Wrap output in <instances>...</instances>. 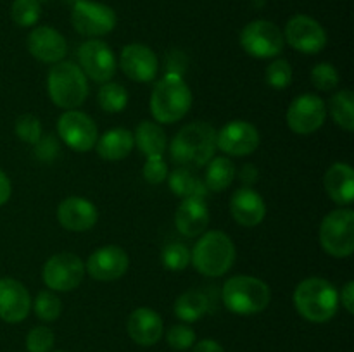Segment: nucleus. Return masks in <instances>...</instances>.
Segmentation results:
<instances>
[{"label":"nucleus","mask_w":354,"mask_h":352,"mask_svg":"<svg viewBox=\"0 0 354 352\" xmlns=\"http://www.w3.org/2000/svg\"><path fill=\"white\" fill-rule=\"evenodd\" d=\"M216 152V130L209 123L196 121L176 133L169 145L173 162L182 168H203Z\"/></svg>","instance_id":"1"},{"label":"nucleus","mask_w":354,"mask_h":352,"mask_svg":"<svg viewBox=\"0 0 354 352\" xmlns=\"http://www.w3.org/2000/svg\"><path fill=\"white\" fill-rule=\"evenodd\" d=\"M294 307L304 320L325 323L332 320L339 307V292L325 278H306L294 290Z\"/></svg>","instance_id":"2"},{"label":"nucleus","mask_w":354,"mask_h":352,"mask_svg":"<svg viewBox=\"0 0 354 352\" xmlns=\"http://www.w3.org/2000/svg\"><path fill=\"white\" fill-rule=\"evenodd\" d=\"M235 245L227 233L220 230L204 231L190 252V262L204 276H223L235 262Z\"/></svg>","instance_id":"3"},{"label":"nucleus","mask_w":354,"mask_h":352,"mask_svg":"<svg viewBox=\"0 0 354 352\" xmlns=\"http://www.w3.org/2000/svg\"><path fill=\"white\" fill-rule=\"evenodd\" d=\"M192 107V92L182 76L171 72L156 83L151 95V113L159 124L183 119Z\"/></svg>","instance_id":"4"},{"label":"nucleus","mask_w":354,"mask_h":352,"mask_svg":"<svg viewBox=\"0 0 354 352\" xmlns=\"http://www.w3.org/2000/svg\"><path fill=\"white\" fill-rule=\"evenodd\" d=\"M47 92L52 102L61 109H76L88 97V79L75 62H55L47 76Z\"/></svg>","instance_id":"5"},{"label":"nucleus","mask_w":354,"mask_h":352,"mask_svg":"<svg viewBox=\"0 0 354 352\" xmlns=\"http://www.w3.org/2000/svg\"><path fill=\"white\" fill-rule=\"evenodd\" d=\"M221 300L230 313L239 316H251L268 307L272 292L263 280L239 275L225 282L221 289Z\"/></svg>","instance_id":"6"},{"label":"nucleus","mask_w":354,"mask_h":352,"mask_svg":"<svg viewBox=\"0 0 354 352\" xmlns=\"http://www.w3.org/2000/svg\"><path fill=\"white\" fill-rule=\"evenodd\" d=\"M320 245L332 257H349L354 251V211L339 207L320 224Z\"/></svg>","instance_id":"7"},{"label":"nucleus","mask_w":354,"mask_h":352,"mask_svg":"<svg viewBox=\"0 0 354 352\" xmlns=\"http://www.w3.org/2000/svg\"><path fill=\"white\" fill-rule=\"evenodd\" d=\"M283 33L275 23L266 19H256L245 24L241 31V47L251 57L272 59L282 54Z\"/></svg>","instance_id":"8"},{"label":"nucleus","mask_w":354,"mask_h":352,"mask_svg":"<svg viewBox=\"0 0 354 352\" xmlns=\"http://www.w3.org/2000/svg\"><path fill=\"white\" fill-rule=\"evenodd\" d=\"M73 28L83 37H104L116 28V12L109 6L90 0H78L71 10Z\"/></svg>","instance_id":"9"},{"label":"nucleus","mask_w":354,"mask_h":352,"mask_svg":"<svg viewBox=\"0 0 354 352\" xmlns=\"http://www.w3.org/2000/svg\"><path fill=\"white\" fill-rule=\"evenodd\" d=\"M44 283L52 292H71L78 289L85 276V264L82 259L71 252L55 254L45 262Z\"/></svg>","instance_id":"10"},{"label":"nucleus","mask_w":354,"mask_h":352,"mask_svg":"<svg viewBox=\"0 0 354 352\" xmlns=\"http://www.w3.org/2000/svg\"><path fill=\"white\" fill-rule=\"evenodd\" d=\"M57 133L61 140L75 152H88L95 147L99 131L88 114L82 110H64L57 121Z\"/></svg>","instance_id":"11"},{"label":"nucleus","mask_w":354,"mask_h":352,"mask_svg":"<svg viewBox=\"0 0 354 352\" xmlns=\"http://www.w3.org/2000/svg\"><path fill=\"white\" fill-rule=\"evenodd\" d=\"M78 61L86 78L95 83H107L116 75V55L106 41L97 38H90L80 45Z\"/></svg>","instance_id":"12"},{"label":"nucleus","mask_w":354,"mask_h":352,"mask_svg":"<svg viewBox=\"0 0 354 352\" xmlns=\"http://www.w3.org/2000/svg\"><path fill=\"white\" fill-rule=\"evenodd\" d=\"M282 33L283 40L301 54H318L327 45V33L324 26L306 14H297L290 17Z\"/></svg>","instance_id":"13"},{"label":"nucleus","mask_w":354,"mask_h":352,"mask_svg":"<svg viewBox=\"0 0 354 352\" xmlns=\"http://www.w3.org/2000/svg\"><path fill=\"white\" fill-rule=\"evenodd\" d=\"M287 124L297 135H311L320 130L327 117L324 99L315 93H303L290 102L287 109Z\"/></svg>","instance_id":"14"},{"label":"nucleus","mask_w":354,"mask_h":352,"mask_svg":"<svg viewBox=\"0 0 354 352\" xmlns=\"http://www.w3.org/2000/svg\"><path fill=\"white\" fill-rule=\"evenodd\" d=\"M216 147L234 157H244L259 147V131L249 121L235 119L216 131Z\"/></svg>","instance_id":"15"},{"label":"nucleus","mask_w":354,"mask_h":352,"mask_svg":"<svg viewBox=\"0 0 354 352\" xmlns=\"http://www.w3.org/2000/svg\"><path fill=\"white\" fill-rule=\"evenodd\" d=\"M130 268V257L118 245H104L86 259L85 273L99 282H114L124 276Z\"/></svg>","instance_id":"16"},{"label":"nucleus","mask_w":354,"mask_h":352,"mask_svg":"<svg viewBox=\"0 0 354 352\" xmlns=\"http://www.w3.org/2000/svg\"><path fill=\"white\" fill-rule=\"evenodd\" d=\"M120 68L133 81L149 83L158 76L159 61L147 45L130 43L121 50Z\"/></svg>","instance_id":"17"},{"label":"nucleus","mask_w":354,"mask_h":352,"mask_svg":"<svg viewBox=\"0 0 354 352\" xmlns=\"http://www.w3.org/2000/svg\"><path fill=\"white\" fill-rule=\"evenodd\" d=\"M28 50L38 61L55 64L66 57L68 43L55 28L37 26L28 35Z\"/></svg>","instance_id":"18"},{"label":"nucleus","mask_w":354,"mask_h":352,"mask_svg":"<svg viewBox=\"0 0 354 352\" xmlns=\"http://www.w3.org/2000/svg\"><path fill=\"white\" fill-rule=\"evenodd\" d=\"M31 297L26 286L14 278H0V320L19 323L30 314Z\"/></svg>","instance_id":"19"},{"label":"nucleus","mask_w":354,"mask_h":352,"mask_svg":"<svg viewBox=\"0 0 354 352\" xmlns=\"http://www.w3.org/2000/svg\"><path fill=\"white\" fill-rule=\"evenodd\" d=\"M230 213L241 226H258L266 216L265 200L252 186H241L232 193Z\"/></svg>","instance_id":"20"},{"label":"nucleus","mask_w":354,"mask_h":352,"mask_svg":"<svg viewBox=\"0 0 354 352\" xmlns=\"http://www.w3.org/2000/svg\"><path fill=\"white\" fill-rule=\"evenodd\" d=\"M57 219L69 231H86L95 226L99 211L83 197H68L57 207Z\"/></svg>","instance_id":"21"},{"label":"nucleus","mask_w":354,"mask_h":352,"mask_svg":"<svg viewBox=\"0 0 354 352\" xmlns=\"http://www.w3.org/2000/svg\"><path fill=\"white\" fill-rule=\"evenodd\" d=\"M128 335L131 340L144 347L158 344L162 337V320L151 307H138L128 317Z\"/></svg>","instance_id":"22"},{"label":"nucleus","mask_w":354,"mask_h":352,"mask_svg":"<svg viewBox=\"0 0 354 352\" xmlns=\"http://www.w3.org/2000/svg\"><path fill=\"white\" fill-rule=\"evenodd\" d=\"M209 224V209L203 199H183L176 207L175 226L183 237H199Z\"/></svg>","instance_id":"23"},{"label":"nucleus","mask_w":354,"mask_h":352,"mask_svg":"<svg viewBox=\"0 0 354 352\" xmlns=\"http://www.w3.org/2000/svg\"><path fill=\"white\" fill-rule=\"evenodd\" d=\"M325 192L341 207L351 206L354 199V169L346 162H335L324 176Z\"/></svg>","instance_id":"24"},{"label":"nucleus","mask_w":354,"mask_h":352,"mask_svg":"<svg viewBox=\"0 0 354 352\" xmlns=\"http://www.w3.org/2000/svg\"><path fill=\"white\" fill-rule=\"evenodd\" d=\"M97 154L104 161L116 162L121 159L128 157L130 152L133 150V133L127 128H113L106 131L100 138H97Z\"/></svg>","instance_id":"25"},{"label":"nucleus","mask_w":354,"mask_h":352,"mask_svg":"<svg viewBox=\"0 0 354 352\" xmlns=\"http://www.w3.org/2000/svg\"><path fill=\"white\" fill-rule=\"evenodd\" d=\"M169 188L175 195L182 199H206L207 188L203 179L196 175L190 168H176L175 171L168 173Z\"/></svg>","instance_id":"26"},{"label":"nucleus","mask_w":354,"mask_h":352,"mask_svg":"<svg viewBox=\"0 0 354 352\" xmlns=\"http://www.w3.org/2000/svg\"><path fill=\"white\" fill-rule=\"evenodd\" d=\"M135 145L138 150L147 157L152 155H162L166 150V133L161 128V124L154 121H142L137 126L133 135Z\"/></svg>","instance_id":"27"},{"label":"nucleus","mask_w":354,"mask_h":352,"mask_svg":"<svg viewBox=\"0 0 354 352\" xmlns=\"http://www.w3.org/2000/svg\"><path fill=\"white\" fill-rule=\"evenodd\" d=\"M173 309H175L176 317L185 323H194L209 311V299L206 297V293L199 292V290H189L175 300Z\"/></svg>","instance_id":"28"},{"label":"nucleus","mask_w":354,"mask_h":352,"mask_svg":"<svg viewBox=\"0 0 354 352\" xmlns=\"http://www.w3.org/2000/svg\"><path fill=\"white\" fill-rule=\"evenodd\" d=\"M235 179V166L228 157H213L207 162L204 185L213 192H223Z\"/></svg>","instance_id":"29"},{"label":"nucleus","mask_w":354,"mask_h":352,"mask_svg":"<svg viewBox=\"0 0 354 352\" xmlns=\"http://www.w3.org/2000/svg\"><path fill=\"white\" fill-rule=\"evenodd\" d=\"M328 107H330L332 119L337 126L346 131L354 130V97L351 90L346 88L334 93Z\"/></svg>","instance_id":"30"},{"label":"nucleus","mask_w":354,"mask_h":352,"mask_svg":"<svg viewBox=\"0 0 354 352\" xmlns=\"http://www.w3.org/2000/svg\"><path fill=\"white\" fill-rule=\"evenodd\" d=\"M97 100L99 106L102 107L106 113L116 114L127 109L128 106V92L123 85L114 81L102 83L99 93H97Z\"/></svg>","instance_id":"31"},{"label":"nucleus","mask_w":354,"mask_h":352,"mask_svg":"<svg viewBox=\"0 0 354 352\" xmlns=\"http://www.w3.org/2000/svg\"><path fill=\"white\" fill-rule=\"evenodd\" d=\"M40 16V0H14L12 6H10V17L21 28L35 26Z\"/></svg>","instance_id":"32"},{"label":"nucleus","mask_w":354,"mask_h":352,"mask_svg":"<svg viewBox=\"0 0 354 352\" xmlns=\"http://www.w3.org/2000/svg\"><path fill=\"white\" fill-rule=\"evenodd\" d=\"M33 309L41 321H55L61 316L62 302L52 290H44L35 299Z\"/></svg>","instance_id":"33"},{"label":"nucleus","mask_w":354,"mask_h":352,"mask_svg":"<svg viewBox=\"0 0 354 352\" xmlns=\"http://www.w3.org/2000/svg\"><path fill=\"white\" fill-rule=\"evenodd\" d=\"M161 261L171 271H183L190 264V251L180 242H171L162 247Z\"/></svg>","instance_id":"34"},{"label":"nucleus","mask_w":354,"mask_h":352,"mask_svg":"<svg viewBox=\"0 0 354 352\" xmlns=\"http://www.w3.org/2000/svg\"><path fill=\"white\" fill-rule=\"evenodd\" d=\"M311 83L320 92H332L339 85V72L330 62H320L311 69Z\"/></svg>","instance_id":"35"},{"label":"nucleus","mask_w":354,"mask_h":352,"mask_svg":"<svg viewBox=\"0 0 354 352\" xmlns=\"http://www.w3.org/2000/svg\"><path fill=\"white\" fill-rule=\"evenodd\" d=\"M265 79L270 86L277 90H283L292 83V68L286 59H277L266 68Z\"/></svg>","instance_id":"36"},{"label":"nucleus","mask_w":354,"mask_h":352,"mask_svg":"<svg viewBox=\"0 0 354 352\" xmlns=\"http://www.w3.org/2000/svg\"><path fill=\"white\" fill-rule=\"evenodd\" d=\"M16 135L19 140L35 145L41 137V123L33 114H21L16 119Z\"/></svg>","instance_id":"37"},{"label":"nucleus","mask_w":354,"mask_h":352,"mask_svg":"<svg viewBox=\"0 0 354 352\" xmlns=\"http://www.w3.org/2000/svg\"><path fill=\"white\" fill-rule=\"evenodd\" d=\"M166 340L175 351H187L196 344V331L187 324H173L166 333Z\"/></svg>","instance_id":"38"},{"label":"nucleus","mask_w":354,"mask_h":352,"mask_svg":"<svg viewBox=\"0 0 354 352\" xmlns=\"http://www.w3.org/2000/svg\"><path fill=\"white\" fill-rule=\"evenodd\" d=\"M54 347V331L47 326H35L26 337V349L30 352H48Z\"/></svg>","instance_id":"39"},{"label":"nucleus","mask_w":354,"mask_h":352,"mask_svg":"<svg viewBox=\"0 0 354 352\" xmlns=\"http://www.w3.org/2000/svg\"><path fill=\"white\" fill-rule=\"evenodd\" d=\"M145 182L151 185H159L168 178V164L165 162L162 155H152L145 161L144 169H142Z\"/></svg>","instance_id":"40"},{"label":"nucleus","mask_w":354,"mask_h":352,"mask_svg":"<svg viewBox=\"0 0 354 352\" xmlns=\"http://www.w3.org/2000/svg\"><path fill=\"white\" fill-rule=\"evenodd\" d=\"M57 152H59V145L54 137H40V140L35 144V154H37V157L44 162L54 161Z\"/></svg>","instance_id":"41"},{"label":"nucleus","mask_w":354,"mask_h":352,"mask_svg":"<svg viewBox=\"0 0 354 352\" xmlns=\"http://www.w3.org/2000/svg\"><path fill=\"white\" fill-rule=\"evenodd\" d=\"M339 299H341V304L346 307V311H348L349 314H353L354 313V282H348L344 286H342Z\"/></svg>","instance_id":"42"},{"label":"nucleus","mask_w":354,"mask_h":352,"mask_svg":"<svg viewBox=\"0 0 354 352\" xmlns=\"http://www.w3.org/2000/svg\"><path fill=\"white\" fill-rule=\"evenodd\" d=\"M10 193H12V185H10L9 176L0 169V206H3L10 199Z\"/></svg>","instance_id":"43"},{"label":"nucleus","mask_w":354,"mask_h":352,"mask_svg":"<svg viewBox=\"0 0 354 352\" xmlns=\"http://www.w3.org/2000/svg\"><path fill=\"white\" fill-rule=\"evenodd\" d=\"M192 352H225L223 347L218 344L216 340H211V338H206V340H201L194 345Z\"/></svg>","instance_id":"44"},{"label":"nucleus","mask_w":354,"mask_h":352,"mask_svg":"<svg viewBox=\"0 0 354 352\" xmlns=\"http://www.w3.org/2000/svg\"><path fill=\"white\" fill-rule=\"evenodd\" d=\"M241 182L244 183V186H251L252 183L258 182V169L251 164H245L241 169Z\"/></svg>","instance_id":"45"},{"label":"nucleus","mask_w":354,"mask_h":352,"mask_svg":"<svg viewBox=\"0 0 354 352\" xmlns=\"http://www.w3.org/2000/svg\"><path fill=\"white\" fill-rule=\"evenodd\" d=\"M55 352H62V351H55Z\"/></svg>","instance_id":"46"}]
</instances>
